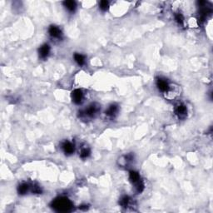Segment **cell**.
Wrapping results in <instances>:
<instances>
[{"instance_id":"1","label":"cell","mask_w":213,"mask_h":213,"mask_svg":"<svg viewBox=\"0 0 213 213\" xmlns=\"http://www.w3.org/2000/svg\"><path fill=\"white\" fill-rule=\"evenodd\" d=\"M52 207L59 212H66L71 211L72 207V202L66 197H58L52 203Z\"/></svg>"},{"instance_id":"2","label":"cell","mask_w":213,"mask_h":213,"mask_svg":"<svg viewBox=\"0 0 213 213\" xmlns=\"http://www.w3.org/2000/svg\"><path fill=\"white\" fill-rule=\"evenodd\" d=\"M99 109H100L99 106L96 105V104H92V105H90V106L87 107V109H85L83 112H80V113H81L80 116H81L82 118H83V117L92 118V117H94L95 115L98 112Z\"/></svg>"},{"instance_id":"3","label":"cell","mask_w":213,"mask_h":213,"mask_svg":"<svg viewBox=\"0 0 213 213\" xmlns=\"http://www.w3.org/2000/svg\"><path fill=\"white\" fill-rule=\"evenodd\" d=\"M83 98V93L82 90L80 89H75L74 91L72 92V102L75 104H79L81 103Z\"/></svg>"},{"instance_id":"4","label":"cell","mask_w":213,"mask_h":213,"mask_svg":"<svg viewBox=\"0 0 213 213\" xmlns=\"http://www.w3.org/2000/svg\"><path fill=\"white\" fill-rule=\"evenodd\" d=\"M175 112L176 114L178 115V117L179 118H184L186 113H187V110H186V107L185 105L183 104H179L178 106H176L175 108Z\"/></svg>"},{"instance_id":"5","label":"cell","mask_w":213,"mask_h":213,"mask_svg":"<svg viewBox=\"0 0 213 213\" xmlns=\"http://www.w3.org/2000/svg\"><path fill=\"white\" fill-rule=\"evenodd\" d=\"M62 148L66 155H71L74 152V145L67 141L63 142V145H62Z\"/></svg>"},{"instance_id":"6","label":"cell","mask_w":213,"mask_h":213,"mask_svg":"<svg viewBox=\"0 0 213 213\" xmlns=\"http://www.w3.org/2000/svg\"><path fill=\"white\" fill-rule=\"evenodd\" d=\"M157 86L162 92H167L169 90V85L166 80L158 78L157 80Z\"/></svg>"},{"instance_id":"7","label":"cell","mask_w":213,"mask_h":213,"mask_svg":"<svg viewBox=\"0 0 213 213\" xmlns=\"http://www.w3.org/2000/svg\"><path fill=\"white\" fill-rule=\"evenodd\" d=\"M48 33L51 37L53 38H60V36L62 35V32L59 28L56 26H50V28L48 29Z\"/></svg>"},{"instance_id":"8","label":"cell","mask_w":213,"mask_h":213,"mask_svg":"<svg viewBox=\"0 0 213 213\" xmlns=\"http://www.w3.org/2000/svg\"><path fill=\"white\" fill-rule=\"evenodd\" d=\"M39 56L42 58H47V55L49 54L50 52V47L47 44H44L42 47L39 48Z\"/></svg>"},{"instance_id":"9","label":"cell","mask_w":213,"mask_h":213,"mask_svg":"<svg viewBox=\"0 0 213 213\" xmlns=\"http://www.w3.org/2000/svg\"><path fill=\"white\" fill-rule=\"evenodd\" d=\"M118 111V106H117L116 104H112L106 111V115L109 116V117H113L114 115L117 114Z\"/></svg>"},{"instance_id":"10","label":"cell","mask_w":213,"mask_h":213,"mask_svg":"<svg viewBox=\"0 0 213 213\" xmlns=\"http://www.w3.org/2000/svg\"><path fill=\"white\" fill-rule=\"evenodd\" d=\"M129 179L131 182L137 184L138 182H140V175L135 171H131L129 173Z\"/></svg>"},{"instance_id":"11","label":"cell","mask_w":213,"mask_h":213,"mask_svg":"<svg viewBox=\"0 0 213 213\" xmlns=\"http://www.w3.org/2000/svg\"><path fill=\"white\" fill-rule=\"evenodd\" d=\"M63 5L70 12H74L76 7H77L76 2H74V1H65V2H63Z\"/></svg>"},{"instance_id":"12","label":"cell","mask_w":213,"mask_h":213,"mask_svg":"<svg viewBox=\"0 0 213 213\" xmlns=\"http://www.w3.org/2000/svg\"><path fill=\"white\" fill-rule=\"evenodd\" d=\"M74 60H75L76 63H78V65H80V66H82V65H83L85 63V58L82 54H79V53H75L74 54Z\"/></svg>"},{"instance_id":"13","label":"cell","mask_w":213,"mask_h":213,"mask_svg":"<svg viewBox=\"0 0 213 213\" xmlns=\"http://www.w3.org/2000/svg\"><path fill=\"white\" fill-rule=\"evenodd\" d=\"M28 188H29V186L26 183H23L18 186V192L20 195H24L25 193H27V192L28 191Z\"/></svg>"},{"instance_id":"14","label":"cell","mask_w":213,"mask_h":213,"mask_svg":"<svg viewBox=\"0 0 213 213\" xmlns=\"http://www.w3.org/2000/svg\"><path fill=\"white\" fill-rule=\"evenodd\" d=\"M129 202H130V197H127V196H124L120 200V205L123 207H126L129 204Z\"/></svg>"},{"instance_id":"15","label":"cell","mask_w":213,"mask_h":213,"mask_svg":"<svg viewBox=\"0 0 213 213\" xmlns=\"http://www.w3.org/2000/svg\"><path fill=\"white\" fill-rule=\"evenodd\" d=\"M90 153H91V152H90V150H89L88 148H84V149H83V150L81 151L80 157L84 159V158H88L89 155H90Z\"/></svg>"},{"instance_id":"16","label":"cell","mask_w":213,"mask_h":213,"mask_svg":"<svg viewBox=\"0 0 213 213\" xmlns=\"http://www.w3.org/2000/svg\"><path fill=\"white\" fill-rule=\"evenodd\" d=\"M108 6H109L108 2H107V1H105V0L101 1V2H100V4H99V7H100V8H101L103 11H106V10H107Z\"/></svg>"},{"instance_id":"17","label":"cell","mask_w":213,"mask_h":213,"mask_svg":"<svg viewBox=\"0 0 213 213\" xmlns=\"http://www.w3.org/2000/svg\"><path fill=\"white\" fill-rule=\"evenodd\" d=\"M175 19H176V21L178 22V24H182V23H183L184 18H183V16H182L181 13H177V14L175 15Z\"/></svg>"},{"instance_id":"18","label":"cell","mask_w":213,"mask_h":213,"mask_svg":"<svg viewBox=\"0 0 213 213\" xmlns=\"http://www.w3.org/2000/svg\"><path fill=\"white\" fill-rule=\"evenodd\" d=\"M41 188H40L39 186H33V192H34V193H41Z\"/></svg>"}]
</instances>
